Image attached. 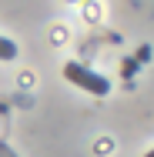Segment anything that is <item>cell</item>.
<instances>
[{
	"label": "cell",
	"mask_w": 154,
	"mask_h": 157,
	"mask_svg": "<svg viewBox=\"0 0 154 157\" xmlns=\"http://www.w3.org/2000/svg\"><path fill=\"white\" fill-rule=\"evenodd\" d=\"M144 157H154V151H148V154H144Z\"/></svg>",
	"instance_id": "obj_4"
},
{
	"label": "cell",
	"mask_w": 154,
	"mask_h": 157,
	"mask_svg": "<svg viewBox=\"0 0 154 157\" xmlns=\"http://www.w3.org/2000/svg\"><path fill=\"white\" fill-rule=\"evenodd\" d=\"M0 157H17V154H14V147H10V144H3V140H0Z\"/></svg>",
	"instance_id": "obj_3"
},
{
	"label": "cell",
	"mask_w": 154,
	"mask_h": 157,
	"mask_svg": "<svg viewBox=\"0 0 154 157\" xmlns=\"http://www.w3.org/2000/svg\"><path fill=\"white\" fill-rule=\"evenodd\" d=\"M14 57H17V44L0 37V60H14Z\"/></svg>",
	"instance_id": "obj_2"
},
{
	"label": "cell",
	"mask_w": 154,
	"mask_h": 157,
	"mask_svg": "<svg viewBox=\"0 0 154 157\" xmlns=\"http://www.w3.org/2000/svg\"><path fill=\"white\" fill-rule=\"evenodd\" d=\"M64 77H67L70 84L84 87V90H87V94H94V97H107V94H111V80H107V77H101V74H97V70H91V67L77 63V60L64 63Z\"/></svg>",
	"instance_id": "obj_1"
}]
</instances>
